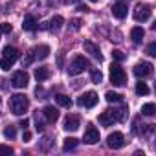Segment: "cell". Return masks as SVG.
I'll return each mask as SVG.
<instances>
[{
    "label": "cell",
    "instance_id": "cell-1",
    "mask_svg": "<svg viewBox=\"0 0 156 156\" xmlns=\"http://www.w3.org/2000/svg\"><path fill=\"white\" fill-rule=\"evenodd\" d=\"M9 108H11V112H13L15 116H22V114L30 108V99H28V96H24V94H15V96H11V99H9Z\"/></svg>",
    "mask_w": 156,
    "mask_h": 156
},
{
    "label": "cell",
    "instance_id": "cell-2",
    "mask_svg": "<svg viewBox=\"0 0 156 156\" xmlns=\"http://www.w3.org/2000/svg\"><path fill=\"white\" fill-rule=\"evenodd\" d=\"M88 68H90V61L87 57H83V55H77L68 66V75H79Z\"/></svg>",
    "mask_w": 156,
    "mask_h": 156
},
{
    "label": "cell",
    "instance_id": "cell-3",
    "mask_svg": "<svg viewBox=\"0 0 156 156\" xmlns=\"http://www.w3.org/2000/svg\"><path fill=\"white\" fill-rule=\"evenodd\" d=\"M110 83H112L114 87H123V85H127V73H125V70H123L118 62L110 66Z\"/></svg>",
    "mask_w": 156,
    "mask_h": 156
},
{
    "label": "cell",
    "instance_id": "cell-4",
    "mask_svg": "<svg viewBox=\"0 0 156 156\" xmlns=\"http://www.w3.org/2000/svg\"><path fill=\"white\" fill-rule=\"evenodd\" d=\"M151 15H152V9L149 4H138L134 8V20L136 22H145L151 19Z\"/></svg>",
    "mask_w": 156,
    "mask_h": 156
},
{
    "label": "cell",
    "instance_id": "cell-5",
    "mask_svg": "<svg viewBox=\"0 0 156 156\" xmlns=\"http://www.w3.org/2000/svg\"><path fill=\"white\" fill-rule=\"evenodd\" d=\"M28 83H30V75H28V72H24V70L15 72L13 77H11V85H13L15 88H26Z\"/></svg>",
    "mask_w": 156,
    "mask_h": 156
},
{
    "label": "cell",
    "instance_id": "cell-6",
    "mask_svg": "<svg viewBox=\"0 0 156 156\" xmlns=\"http://www.w3.org/2000/svg\"><path fill=\"white\" fill-rule=\"evenodd\" d=\"M77 105L79 107H85V108H92V107H96L98 105V94L96 92H85L79 99H77Z\"/></svg>",
    "mask_w": 156,
    "mask_h": 156
},
{
    "label": "cell",
    "instance_id": "cell-7",
    "mask_svg": "<svg viewBox=\"0 0 156 156\" xmlns=\"http://www.w3.org/2000/svg\"><path fill=\"white\" fill-rule=\"evenodd\" d=\"M134 75L140 77V79H145V77L152 75V64L151 62H138L134 66Z\"/></svg>",
    "mask_w": 156,
    "mask_h": 156
},
{
    "label": "cell",
    "instance_id": "cell-8",
    "mask_svg": "<svg viewBox=\"0 0 156 156\" xmlns=\"http://www.w3.org/2000/svg\"><path fill=\"white\" fill-rule=\"evenodd\" d=\"M83 141H85V143H88V145H94V143H98V141H99V130H98L92 123L87 127L85 136H83Z\"/></svg>",
    "mask_w": 156,
    "mask_h": 156
},
{
    "label": "cell",
    "instance_id": "cell-9",
    "mask_svg": "<svg viewBox=\"0 0 156 156\" xmlns=\"http://www.w3.org/2000/svg\"><path fill=\"white\" fill-rule=\"evenodd\" d=\"M107 145L110 147V149H121L123 145H125V136L121 134V132H112L108 138H107Z\"/></svg>",
    "mask_w": 156,
    "mask_h": 156
},
{
    "label": "cell",
    "instance_id": "cell-10",
    "mask_svg": "<svg viewBox=\"0 0 156 156\" xmlns=\"http://www.w3.org/2000/svg\"><path fill=\"white\" fill-rule=\"evenodd\" d=\"M79 125H81V119H79V116H66V119H64V130H70V132H75L77 129H79Z\"/></svg>",
    "mask_w": 156,
    "mask_h": 156
},
{
    "label": "cell",
    "instance_id": "cell-11",
    "mask_svg": "<svg viewBox=\"0 0 156 156\" xmlns=\"http://www.w3.org/2000/svg\"><path fill=\"white\" fill-rule=\"evenodd\" d=\"M98 121H99V125H103V127H112V123H116V116H114L112 110H105V112L99 114Z\"/></svg>",
    "mask_w": 156,
    "mask_h": 156
},
{
    "label": "cell",
    "instance_id": "cell-12",
    "mask_svg": "<svg viewBox=\"0 0 156 156\" xmlns=\"http://www.w3.org/2000/svg\"><path fill=\"white\" fill-rule=\"evenodd\" d=\"M31 55H33V59H39V61H42V59H46V57L50 55V46H46V44L35 46V48L31 50Z\"/></svg>",
    "mask_w": 156,
    "mask_h": 156
},
{
    "label": "cell",
    "instance_id": "cell-13",
    "mask_svg": "<svg viewBox=\"0 0 156 156\" xmlns=\"http://www.w3.org/2000/svg\"><path fill=\"white\" fill-rule=\"evenodd\" d=\"M42 114H44V119H46L48 123H55V121L59 119V110H57L55 107H51V105H48V107H44V110H42Z\"/></svg>",
    "mask_w": 156,
    "mask_h": 156
},
{
    "label": "cell",
    "instance_id": "cell-14",
    "mask_svg": "<svg viewBox=\"0 0 156 156\" xmlns=\"http://www.w3.org/2000/svg\"><path fill=\"white\" fill-rule=\"evenodd\" d=\"M127 11H129V8H127L125 2H116V4L112 6V15H114L116 19H125V17H127Z\"/></svg>",
    "mask_w": 156,
    "mask_h": 156
},
{
    "label": "cell",
    "instance_id": "cell-15",
    "mask_svg": "<svg viewBox=\"0 0 156 156\" xmlns=\"http://www.w3.org/2000/svg\"><path fill=\"white\" fill-rule=\"evenodd\" d=\"M83 46H85V51H87V53H90L92 57H96L98 61H101V59H103V55H101L99 48H98L92 41H85V44H83Z\"/></svg>",
    "mask_w": 156,
    "mask_h": 156
},
{
    "label": "cell",
    "instance_id": "cell-16",
    "mask_svg": "<svg viewBox=\"0 0 156 156\" xmlns=\"http://www.w3.org/2000/svg\"><path fill=\"white\" fill-rule=\"evenodd\" d=\"M143 37H145V31H143V28L136 26V28H132V30H130V39H132V42H134V44H141Z\"/></svg>",
    "mask_w": 156,
    "mask_h": 156
},
{
    "label": "cell",
    "instance_id": "cell-17",
    "mask_svg": "<svg viewBox=\"0 0 156 156\" xmlns=\"http://www.w3.org/2000/svg\"><path fill=\"white\" fill-rule=\"evenodd\" d=\"M22 28H24L26 31H33V30L37 28V20H35V17H33V15H26L24 20H22Z\"/></svg>",
    "mask_w": 156,
    "mask_h": 156
},
{
    "label": "cell",
    "instance_id": "cell-18",
    "mask_svg": "<svg viewBox=\"0 0 156 156\" xmlns=\"http://www.w3.org/2000/svg\"><path fill=\"white\" fill-rule=\"evenodd\" d=\"M48 77H50V68H46V66H41V68H37V70H35V79H37L39 83L46 81Z\"/></svg>",
    "mask_w": 156,
    "mask_h": 156
},
{
    "label": "cell",
    "instance_id": "cell-19",
    "mask_svg": "<svg viewBox=\"0 0 156 156\" xmlns=\"http://www.w3.org/2000/svg\"><path fill=\"white\" fill-rule=\"evenodd\" d=\"M2 53H4V57H6V59H9V61H13V62L19 59V50H17V48H13V46H6Z\"/></svg>",
    "mask_w": 156,
    "mask_h": 156
},
{
    "label": "cell",
    "instance_id": "cell-20",
    "mask_svg": "<svg viewBox=\"0 0 156 156\" xmlns=\"http://www.w3.org/2000/svg\"><path fill=\"white\" fill-rule=\"evenodd\" d=\"M62 22H64V19L61 17V15H55L50 22H48V26L46 28H50V30H53V31H57V30H61V26H62Z\"/></svg>",
    "mask_w": 156,
    "mask_h": 156
},
{
    "label": "cell",
    "instance_id": "cell-21",
    "mask_svg": "<svg viewBox=\"0 0 156 156\" xmlns=\"http://www.w3.org/2000/svg\"><path fill=\"white\" fill-rule=\"evenodd\" d=\"M55 101H57V105H61V107H64V108H70V107H72V99H70L68 96H64V94H57V96H55Z\"/></svg>",
    "mask_w": 156,
    "mask_h": 156
},
{
    "label": "cell",
    "instance_id": "cell-22",
    "mask_svg": "<svg viewBox=\"0 0 156 156\" xmlns=\"http://www.w3.org/2000/svg\"><path fill=\"white\" fill-rule=\"evenodd\" d=\"M77 145H79V140H75V138H66L64 143H62V151H73Z\"/></svg>",
    "mask_w": 156,
    "mask_h": 156
},
{
    "label": "cell",
    "instance_id": "cell-23",
    "mask_svg": "<svg viewBox=\"0 0 156 156\" xmlns=\"http://www.w3.org/2000/svg\"><path fill=\"white\" fill-rule=\"evenodd\" d=\"M90 79H92V83L99 85V83L103 81V73H101L98 68H92V70H90Z\"/></svg>",
    "mask_w": 156,
    "mask_h": 156
},
{
    "label": "cell",
    "instance_id": "cell-24",
    "mask_svg": "<svg viewBox=\"0 0 156 156\" xmlns=\"http://www.w3.org/2000/svg\"><path fill=\"white\" fill-rule=\"evenodd\" d=\"M121 98H123L121 94H118V92H112V90L105 94V99H107L108 103H119V101H121Z\"/></svg>",
    "mask_w": 156,
    "mask_h": 156
},
{
    "label": "cell",
    "instance_id": "cell-25",
    "mask_svg": "<svg viewBox=\"0 0 156 156\" xmlns=\"http://www.w3.org/2000/svg\"><path fill=\"white\" fill-rule=\"evenodd\" d=\"M154 112H156L154 103H145V105L141 107V114H143V116H154Z\"/></svg>",
    "mask_w": 156,
    "mask_h": 156
},
{
    "label": "cell",
    "instance_id": "cell-26",
    "mask_svg": "<svg viewBox=\"0 0 156 156\" xmlns=\"http://www.w3.org/2000/svg\"><path fill=\"white\" fill-rule=\"evenodd\" d=\"M136 94H138V96H147V94H149V87L140 81V83L136 85Z\"/></svg>",
    "mask_w": 156,
    "mask_h": 156
},
{
    "label": "cell",
    "instance_id": "cell-27",
    "mask_svg": "<svg viewBox=\"0 0 156 156\" xmlns=\"http://www.w3.org/2000/svg\"><path fill=\"white\" fill-rule=\"evenodd\" d=\"M13 64H15V62H13V61H9V59H6V57H2V59H0V68H2L4 72H8V70L13 66Z\"/></svg>",
    "mask_w": 156,
    "mask_h": 156
},
{
    "label": "cell",
    "instance_id": "cell-28",
    "mask_svg": "<svg viewBox=\"0 0 156 156\" xmlns=\"http://www.w3.org/2000/svg\"><path fill=\"white\" fill-rule=\"evenodd\" d=\"M4 136H6L8 140H13V138L17 136V130H15V127H6V130H4Z\"/></svg>",
    "mask_w": 156,
    "mask_h": 156
},
{
    "label": "cell",
    "instance_id": "cell-29",
    "mask_svg": "<svg viewBox=\"0 0 156 156\" xmlns=\"http://www.w3.org/2000/svg\"><path fill=\"white\" fill-rule=\"evenodd\" d=\"M112 57L119 62V61H123L125 59V55H123V51H119V50H112Z\"/></svg>",
    "mask_w": 156,
    "mask_h": 156
},
{
    "label": "cell",
    "instance_id": "cell-30",
    "mask_svg": "<svg viewBox=\"0 0 156 156\" xmlns=\"http://www.w3.org/2000/svg\"><path fill=\"white\" fill-rule=\"evenodd\" d=\"M147 53H149L151 57H154V55H156V42H151V44L147 46Z\"/></svg>",
    "mask_w": 156,
    "mask_h": 156
},
{
    "label": "cell",
    "instance_id": "cell-31",
    "mask_svg": "<svg viewBox=\"0 0 156 156\" xmlns=\"http://www.w3.org/2000/svg\"><path fill=\"white\" fill-rule=\"evenodd\" d=\"M0 154H13V149L9 145H0Z\"/></svg>",
    "mask_w": 156,
    "mask_h": 156
},
{
    "label": "cell",
    "instance_id": "cell-32",
    "mask_svg": "<svg viewBox=\"0 0 156 156\" xmlns=\"http://www.w3.org/2000/svg\"><path fill=\"white\" fill-rule=\"evenodd\" d=\"M11 24H0V31H2V33H11Z\"/></svg>",
    "mask_w": 156,
    "mask_h": 156
},
{
    "label": "cell",
    "instance_id": "cell-33",
    "mask_svg": "<svg viewBox=\"0 0 156 156\" xmlns=\"http://www.w3.org/2000/svg\"><path fill=\"white\" fill-rule=\"evenodd\" d=\"M79 28H81V20H79V19H73V20H72V30L77 31Z\"/></svg>",
    "mask_w": 156,
    "mask_h": 156
},
{
    "label": "cell",
    "instance_id": "cell-34",
    "mask_svg": "<svg viewBox=\"0 0 156 156\" xmlns=\"http://www.w3.org/2000/svg\"><path fill=\"white\" fill-rule=\"evenodd\" d=\"M31 62H33V55H31V51H30V53H28V57L22 61V66H30Z\"/></svg>",
    "mask_w": 156,
    "mask_h": 156
},
{
    "label": "cell",
    "instance_id": "cell-35",
    "mask_svg": "<svg viewBox=\"0 0 156 156\" xmlns=\"http://www.w3.org/2000/svg\"><path fill=\"white\" fill-rule=\"evenodd\" d=\"M22 140H24V141H30V140H31V132L24 129V134H22Z\"/></svg>",
    "mask_w": 156,
    "mask_h": 156
},
{
    "label": "cell",
    "instance_id": "cell-36",
    "mask_svg": "<svg viewBox=\"0 0 156 156\" xmlns=\"http://www.w3.org/2000/svg\"><path fill=\"white\" fill-rule=\"evenodd\" d=\"M19 125H20L22 129H28V125H30V119H26V118H24V119H22V121L19 123Z\"/></svg>",
    "mask_w": 156,
    "mask_h": 156
},
{
    "label": "cell",
    "instance_id": "cell-37",
    "mask_svg": "<svg viewBox=\"0 0 156 156\" xmlns=\"http://www.w3.org/2000/svg\"><path fill=\"white\" fill-rule=\"evenodd\" d=\"M90 2H98V0H90Z\"/></svg>",
    "mask_w": 156,
    "mask_h": 156
},
{
    "label": "cell",
    "instance_id": "cell-38",
    "mask_svg": "<svg viewBox=\"0 0 156 156\" xmlns=\"http://www.w3.org/2000/svg\"><path fill=\"white\" fill-rule=\"evenodd\" d=\"M0 35H2V31H0Z\"/></svg>",
    "mask_w": 156,
    "mask_h": 156
},
{
    "label": "cell",
    "instance_id": "cell-39",
    "mask_svg": "<svg viewBox=\"0 0 156 156\" xmlns=\"http://www.w3.org/2000/svg\"><path fill=\"white\" fill-rule=\"evenodd\" d=\"M0 103H2V99H0Z\"/></svg>",
    "mask_w": 156,
    "mask_h": 156
}]
</instances>
